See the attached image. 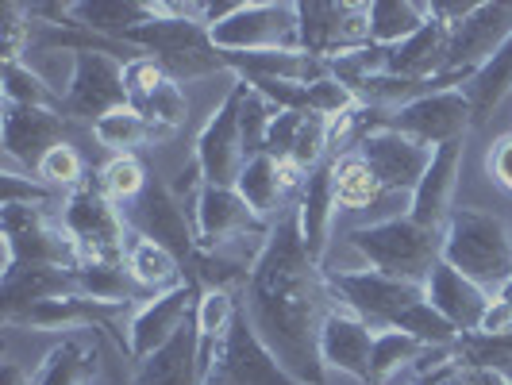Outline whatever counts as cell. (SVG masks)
Here are the masks:
<instances>
[{
    "label": "cell",
    "instance_id": "42",
    "mask_svg": "<svg viewBox=\"0 0 512 385\" xmlns=\"http://www.w3.org/2000/svg\"><path fill=\"white\" fill-rule=\"evenodd\" d=\"M31 16L24 4H0V54L4 62H24L31 51Z\"/></svg>",
    "mask_w": 512,
    "mask_h": 385
},
{
    "label": "cell",
    "instance_id": "8",
    "mask_svg": "<svg viewBox=\"0 0 512 385\" xmlns=\"http://www.w3.org/2000/svg\"><path fill=\"white\" fill-rule=\"evenodd\" d=\"M212 43L220 51H301V31H297V4H262L243 0L235 4L228 20L212 27Z\"/></svg>",
    "mask_w": 512,
    "mask_h": 385
},
{
    "label": "cell",
    "instance_id": "51",
    "mask_svg": "<svg viewBox=\"0 0 512 385\" xmlns=\"http://www.w3.org/2000/svg\"><path fill=\"white\" fill-rule=\"evenodd\" d=\"M509 231H512V224H509Z\"/></svg>",
    "mask_w": 512,
    "mask_h": 385
},
{
    "label": "cell",
    "instance_id": "34",
    "mask_svg": "<svg viewBox=\"0 0 512 385\" xmlns=\"http://www.w3.org/2000/svg\"><path fill=\"white\" fill-rule=\"evenodd\" d=\"M428 343H420L409 332H374V351H370V382L366 385H385L393 374L409 370L424 359Z\"/></svg>",
    "mask_w": 512,
    "mask_h": 385
},
{
    "label": "cell",
    "instance_id": "32",
    "mask_svg": "<svg viewBox=\"0 0 512 385\" xmlns=\"http://www.w3.org/2000/svg\"><path fill=\"white\" fill-rule=\"evenodd\" d=\"M509 89H512V39L462 89L470 97V108H474V128L489 124V116L497 112V104L509 97Z\"/></svg>",
    "mask_w": 512,
    "mask_h": 385
},
{
    "label": "cell",
    "instance_id": "24",
    "mask_svg": "<svg viewBox=\"0 0 512 385\" xmlns=\"http://www.w3.org/2000/svg\"><path fill=\"white\" fill-rule=\"evenodd\" d=\"M339 212L335 201V158H324L316 170H308L305 185H301V201H297V224H301V239H305L308 255L324 266V247H328V231Z\"/></svg>",
    "mask_w": 512,
    "mask_h": 385
},
{
    "label": "cell",
    "instance_id": "48",
    "mask_svg": "<svg viewBox=\"0 0 512 385\" xmlns=\"http://www.w3.org/2000/svg\"><path fill=\"white\" fill-rule=\"evenodd\" d=\"M0 385H31V374H27L20 362H4V370H0Z\"/></svg>",
    "mask_w": 512,
    "mask_h": 385
},
{
    "label": "cell",
    "instance_id": "31",
    "mask_svg": "<svg viewBox=\"0 0 512 385\" xmlns=\"http://www.w3.org/2000/svg\"><path fill=\"white\" fill-rule=\"evenodd\" d=\"M451 359L466 374H501L512 382V332H466L451 343Z\"/></svg>",
    "mask_w": 512,
    "mask_h": 385
},
{
    "label": "cell",
    "instance_id": "13",
    "mask_svg": "<svg viewBox=\"0 0 512 385\" xmlns=\"http://www.w3.org/2000/svg\"><path fill=\"white\" fill-rule=\"evenodd\" d=\"M297 31H301V51L332 62L339 54L374 47L370 43V4H297Z\"/></svg>",
    "mask_w": 512,
    "mask_h": 385
},
{
    "label": "cell",
    "instance_id": "15",
    "mask_svg": "<svg viewBox=\"0 0 512 385\" xmlns=\"http://www.w3.org/2000/svg\"><path fill=\"white\" fill-rule=\"evenodd\" d=\"M355 154L370 166V174L378 178L385 197H409V201L420 178H424V170H428V162H432V147L416 143L401 131L385 128V124L366 131Z\"/></svg>",
    "mask_w": 512,
    "mask_h": 385
},
{
    "label": "cell",
    "instance_id": "21",
    "mask_svg": "<svg viewBox=\"0 0 512 385\" xmlns=\"http://www.w3.org/2000/svg\"><path fill=\"white\" fill-rule=\"evenodd\" d=\"M424 293H428V305L436 308L439 316H443L459 335L478 332L482 320H486V312H489V301H493L482 285H474L470 278H462L459 270L447 266V262H439L436 270L428 274Z\"/></svg>",
    "mask_w": 512,
    "mask_h": 385
},
{
    "label": "cell",
    "instance_id": "43",
    "mask_svg": "<svg viewBox=\"0 0 512 385\" xmlns=\"http://www.w3.org/2000/svg\"><path fill=\"white\" fill-rule=\"evenodd\" d=\"M328 158V120L324 116H316V112H305V120H301V131H297V147H293V166H301V170H316L320 162Z\"/></svg>",
    "mask_w": 512,
    "mask_h": 385
},
{
    "label": "cell",
    "instance_id": "18",
    "mask_svg": "<svg viewBox=\"0 0 512 385\" xmlns=\"http://www.w3.org/2000/svg\"><path fill=\"white\" fill-rule=\"evenodd\" d=\"M70 116L54 108H24L4 101V170L35 174L39 162L66 143Z\"/></svg>",
    "mask_w": 512,
    "mask_h": 385
},
{
    "label": "cell",
    "instance_id": "47",
    "mask_svg": "<svg viewBox=\"0 0 512 385\" xmlns=\"http://www.w3.org/2000/svg\"><path fill=\"white\" fill-rule=\"evenodd\" d=\"M424 385H474V382H470V374H466V370H459V366L451 362V366H443L439 374H432Z\"/></svg>",
    "mask_w": 512,
    "mask_h": 385
},
{
    "label": "cell",
    "instance_id": "36",
    "mask_svg": "<svg viewBox=\"0 0 512 385\" xmlns=\"http://www.w3.org/2000/svg\"><path fill=\"white\" fill-rule=\"evenodd\" d=\"M382 197V185H378V178L370 174V166L362 162L359 154L351 151L343 158H335V201H339V208L359 212V208H370Z\"/></svg>",
    "mask_w": 512,
    "mask_h": 385
},
{
    "label": "cell",
    "instance_id": "46",
    "mask_svg": "<svg viewBox=\"0 0 512 385\" xmlns=\"http://www.w3.org/2000/svg\"><path fill=\"white\" fill-rule=\"evenodd\" d=\"M486 170H489V178L497 181L505 193H512V135L493 143V151H489V158H486Z\"/></svg>",
    "mask_w": 512,
    "mask_h": 385
},
{
    "label": "cell",
    "instance_id": "4",
    "mask_svg": "<svg viewBox=\"0 0 512 385\" xmlns=\"http://www.w3.org/2000/svg\"><path fill=\"white\" fill-rule=\"evenodd\" d=\"M443 262L497 297L512 282V231L482 208H451L443 224Z\"/></svg>",
    "mask_w": 512,
    "mask_h": 385
},
{
    "label": "cell",
    "instance_id": "2",
    "mask_svg": "<svg viewBox=\"0 0 512 385\" xmlns=\"http://www.w3.org/2000/svg\"><path fill=\"white\" fill-rule=\"evenodd\" d=\"M324 278L332 285L335 301L347 312L362 316L374 332H409L428 347H451L459 339V332L428 305L424 285L385 278L370 266H362V270H324Z\"/></svg>",
    "mask_w": 512,
    "mask_h": 385
},
{
    "label": "cell",
    "instance_id": "45",
    "mask_svg": "<svg viewBox=\"0 0 512 385\" xmlns=\"http://www.w3.org/2000/svg\"><path fill=\"white\" fill-rule=\"evenodd\" d=\"M0 185H4V205H47L54 197H62V193H54L51 185L27 181L24 174H16V170H4V174H0Z\"/></svg>",
    "mask_w": 512,
    "mask_h": 385
},
{
    "label": "cell",
    "instance_id": "33",
    "mask_svg": "<svg viewBox=\"0 0 512 385\" xmlns=\"http://www.w3.org/2000/svg\"><path fill=\"white\" fill-rule=\"evenodd\" d=\"M432 4H412V0H374L370 4V43L374 47H397L409 35L428 24Z\"/></svg>",
    "mask_w": 512,
    "mask_h": 385
},
{
    "label": "cell",
    "instance_id": "7",
    "mask_svg": "<svg viewBox=\"0 0 512 385\" xmlns=\"http://www.w3.org/2000/svg\"><path fill=\"white\" fill-rule=\"evenodd\" d=\"M58 220L81 247V258H124L131 231L124 208L112 205L97 185L85 181L66 197H58Z\"/></svg>",
    "mask_w": 512,
    "mask_h": 385
},
{
    "label": "cell",
    "instance_id": "44",
    "mask_svg": "<svg viewBox=\"0 0 512 385\" xmlns=\"http://www.w3.org/2000/svg\"><path fill=\"white\" fill-rule=\"evenodd\" d=\"M170 81V74L154 62L151 54H139V58H131L128 66H124V85H128V104L131 108H139V104H147Z\"/></svg>",
    "mask_w": 512,
    "mask_h": 385
},
{
    "label": "cell",
    "instance_id": "41",
    "mask_svg": "<svg viewBox=\"0 0 512 385\" xmlns=\"http://www.w3.org/2000/svg\"><path fill=\"white\" fill-rule=\"evenodd\" d=\"M247 85H251V81H247ZM274 112H278V108H270L255 89L247 93L243 112H239V135H243V154H247V162L258 158V154H266V131H270Z\"/></svg>",
    "mask_w": 512,
    "mask_h": 385
},
{
    "label": "cell",
    "instance_id": "23",
    "mask_svg": "<svg viewBox=\"0 0 512 385\" xmlns=\"http://www.w3.org/2000/svg\"><path fill=\"white\" fill-rule=\"evenodd\" d=\"M447 43H451V24L439 20L436 12L416 35H409L397 47H385V70L389 77H409V81H432L447 74Z\"/></svg>",
    "mask_w": 512,
    "mask_h": 385
},
{
    "label": "cell",
    "instance_id": "16",
    "mask_svg": "<svg viewBox=\"0 0 512 385\" xmlns=\"http://www.w3.org/2000/svg\"><path fill=\"white\" fill-rule=\"evenodd\" d=\"M201 385H301L282 370V362L270 355V347L258 339L247 312L239 308L228 339L220 343L212 370Z\"/></svg>",
    "mask_w": 512,
    "mask_h": 385
},
{
    "label": "cell",
    "instance_id": "19",
    "mask_svg": "<svg viewBox=\"0 0 512 385\" xmlns=\"http://www.w3.org/2000/svg\"><path fill=\"white\" fill-rule=\"evenodd\" d=\"M193 228H197V247L216 251V247L247 243V239H266L274 224L262 220L255 208L239 197V189L205 185L201 201L193 208Z\"/></svg>",
    "mask_w": 512,
    "mask_h": 385
},
{
    "label": "cell",
    "instance_id": "25",
    "mask_svg": "<svg viewBox=\"0 0 512 385\" xmlns=\"http://www.w3.org/2000/svg\"><path fill=\"white\" fill-rule=\"evenodd\" d=\"M131 385H201V339L197 324L189 320L166 347H158L151 359L135 362Z\"/></svg>",
    "mask_w": 512,
    "mask_h": 385
},
{
    "label": "cell",
    "instance_id": "11",
    "mask_svg": "<svg viewBox=\"0 0 512 385\" xmlns=\"http://www.w3.org/2000/svg\"><path fill=\"white\" fill-rule=\"evenodd\" d=\"M201 285L197 282H178L162 293H151L143 305H135L128 312V332H124V351L131 355V362L151 359L158 347H166L174 335L193 320L197 301H201Z\"/></svg>",
    "mask_w": 512,
    "mask_h": 385
},
{
    "label": "cell",
    "instance_id": "17",
    "mask_svg": "<svg viewBox=\"0 0 512 385\" xmlns=\"http://www.w3.org/2000/svg\"><path fill=\"white\" fill-rule=\"evenodd\" d=\"M512 39V0L474 4L462 20L451 24L447 74H478L493 54Z\"/></svg>",
    "mask_w": 512,
    "mask_h": 385
},
{
    "label": "cell",
    "instance_id": "12",
    "mask_svg": "<svg viewBox=\"0 0 512 385\" xmlns=\"http://www.w3.org/2000/svg\"><path fill=\"white\" fill-rule=\"evenodd\" d=\"M378 124L401 131V135H409V139L436 151L443 143L466 139V131L474 128V108H470V97L462 89H443V93H428V97L405 104V108L378 112L374 128Z\"/></svg>",
    "mask_w": 512,
    "mask_h": 385
},
{
    "label": "cell",
    "instance_id": "40",
    "mask_svg": "<svg viewBox=\"0 0 512 385\" xmlns=\"http://www.w3.org/2000/svg\"><path fill=\"white\" fill-rule=\"evenodd\" d=\"M355 108H362L359 93H355L351 85H343L339 77L328 74L308 85V112H316V116H324V120L347 116V112H355Z\"/></svg>",
    "mask_w": 512,
    "mask_h": 385
},
{
    "label": "cell",
    "instance_id": "14",
    "mask_svg": "<svg viewBox=\"0 0 512 385\" xmlns=\"http://www.w3.org/2000/svg\"><path fill=\"white\" fill-rule=\"evenodd\" d=\"M124 220L131 231L147 235L151 243L166 247L170 255L178 258L181 266H189L197 255V228H193V216L178 205V197L170 193L166 181H147V189L124 208Z\"/></svg>",
    "mask_w": 512,
    "mask_h": 385
},
{
    "label": "cell",
    "instance_id": "50",
    "mask_svg": "<svg viewBox=\"0 0 512 385\" xmlns=\"http://www.w3.org/2000/svg\"><path fill=\"white\" fill-rule=\"evenodd\" d=\"M497 297H505V301H512V282L505 285V289H501V293H497Z\"/></svg>",
    "mask_w": 512,
    "mask_h": 385
},
{
    "label": "cell",
    "instance_id": "26",
    "mask_svg": "<svg viewBox=\"0 0 512 385\" xmlns=\"http://www.w3.org/2000/svg\"><path fill=\"white\" fill-rule=\"evenodd\" d=\"M66 293H77L70 270H62V266H16L0 282V312L8 320V316L39 305V301H54Z\"/></svg>",
    "mask_w": 512,
    "mask_h": 385
},
{
    "label": "cell",
    "instance_id": "10",
    "mask_svg": "<svg viewBox=\"0 0 512 385\" xmlns=\"http://www.w3.org/2000/svg\"><path fill=\"white\" fill-rule=\"evenodd\" d=\"M124 66L112 51H77L74 74L62 89V112L70 120H89V128L128 104V85H124Z\"/></svg>",
    "mask_w": 512,
    "mask_h": 385
},
{
    "label": "cell",
    "instance_id": "22",
    "mask_svg": "<svg viewBox=\"0 0 512 385\" xmlns=\"http://www.w3.org/2000/svg\"><path fill=\"white\" fill-rule=\"evenodd\" d=\"M459 170H462V139L459 143H443L432 151V162L424 170V178L416 185L409 201V216L424 228H443L451 216V197L459 189Z\"/></svg>",
    "mask_w": 512,
    "mask_h": 385
},
{
    "label": "cell",
    "instance_id": "29",
    "mask_svg": "<svg viewBox=\"0 0 512 385\" xmlns=\"http://www.w3.org/2000/svg\"><path fill=\"white\" fill-rule=\"evenodd\" d=\"M124 266H128V274L135 278V285H139L143 293H162V289H170V285L185 282V266H181L178 258L170 255L166 247L151 243L147 235H139V231H128Z\"/></svg>",
    "mask_w": 512,
    "mask_h": 385
},
{
    "label": "cell",
    "instance_id": "30",
    "mask_svg": "<svg viewBox=\"0 0 512 385\" xmlns=\"http://www.w3.org/2000/svg\"><path fill=\"white\" fill-rule=\"evenodd\" d=\"M235 189H239V197L255 208L262 220H270V224L282 216V205H285V197H289L282 162H278V158H270V154L251 158V162L243 166L239 181H235Z\"/></svg>",
    "mask_w": 512,
    "mask_h": 385
},
{
    "label": "cell",
    "instance_id": "20",
    "mask_svg": "<svg viewBox=\"0 0 512 385\" xmlns=\"http://www.w3.org/2000/svg\"><path fill=\"white\" fill-rule=\"evenodd\" d=\"M370 351H374V328L347 312L343 305H335L320 328V359L328 370L351 374L359 382H370Z\"/></svg>",
    "mask_w": 512,
    "mask_h": 385
},
{
    "label": "cell",
    "instance_id": "27",
    "mask_svg": "<svg viewBox=\"0 0 512 385\" xmlns=\"http://www.w3.org/2000/svg\"><path fill=\"white\" fill-rule=\"evenodd\" d=\"M101 347L97 339L85 335H66L62 343H54L51 351L43 355V362L35 366L31 385H89L97 366H101Z\"/></svg>",
    "mask_w": 512,
    "mask_h": 385
},
{
    "label": "cell",
    "instance_id": "1",
    "mask_svg": "<svg viewBox=\"0 0 512 385\" xmlns=\"http://www.w3.org/2000/svg\"><path fill=\"white\" fill-rule=\"evenodd\" d=\"M335 305L339 301L324 278V266L308 255L301 239L297 205L285 208L243 285V312L293 382L328 385V366L320 359V328Z\"/></svg>",
    "mask_w": 512,
    "mask_h": 385
},
{
    "label": "cell",
    "instance_id": "39",
    "mask_svg": "<svg viewBox=\"0 0 512 385\" xmlns=\"http://www.w3.org/2000/svg\"><path fill=\"white\" fill-rule=\"evenodd\" d=\"M39 181L43 185H51L54 193H70V189H77V185H85V158H81V151H77L74 143H62V147H54L43 162H39Z\"/></svg>",
    "mask_w": 512,
    "mask_h": 385
},
{
    "label": "cell",
    "instance_id": "28",
    "mask_svg": "<svg viewBox=\"0 0 512 385\" xmlns=\"http://www.w3.org/2000/svg\"><path fill=\"white\" fill-rule=\"evenodd\" d=\"M74 24L89 35H101L112 43H124L131 27L151 20V4L147 0H70Z\"/></svg>",
    "mask_w": 512,
    "mask_h": 385
},
{
    "label": "cell",
    "instance_id": "37",
    "mask_svg": "<svg viewBox=\"0 0 512 385\" xmlns=\"http://www.w3.org/2000/svg\"><path fill=\"white\" fill-rule=\"evenodd\" d=\"M4 101L62 112V93L47 85V77L39 70H31V62H4Z\"/></svg>",
    "mask_w": 512,
    "mask_h": 385
},
{
    "label": "cell",
    "instance_id": "5",
    "mask_svg": "<svg viewBox=\"0 0 512 385\" xmlns=\"http://www.w3.org/2000/svg\"><path fill=\"white\" fill-rule=\"evenodd\" d=\"M347 243L359 251L370 270L412 285H424L428 274L443 262V228H424L409 212L355 228Z\"/></svg>",
    "mask_w": 512,
    "mask_h": 385
},
{
    "label": "cell",
    "instance_id": "38",
    "mask_svg": "<svg viewBox=\"0 0 512 385\" xmlns=\"http://www.w3.org/2000/svg\"><path fill=\"white\" fill-rule=\"evenodd\" d=\"M147 181L151 178H147V170H143V162L135 154H112L104 162L101 178H97V189L112 205H131L147 189Z\"/></svg>",
    "mask_w": 512,
    "mask_h": 385
},
{
    "label": "cell",
    "instance_id": "6",
    "mask_svg": "<svg viewBox=\"0 0 512 385\" xmlns=\"http://www.w3.org/2000/svg\"><path fill=\"white\" fill-rule=\"evenodd\" d=\"M4 228V274L16 266H62L77 270L85 258L70 239L58 216H47L43 205H4L0 208Z\"/></svg>",
    "mask_w": 512,
    "mask_h": 385
},
{
    "label": "cell",
    "instance_id": "49",
    "mask_svg": "<svg viewBox=\"0 0 512 385\" xmlns=\"http://www.w3.org/2000/svg\"><path fill=\"white\" fill-rule=\"evenodd\" d=\"M89 385H120V378H116V366H112V362H101Z\"/></svg>",
    "mask_w": 512,
    "mask_h": 385
},
{
    "label": "cell",
    "instance_id": "3",
    "mask_svg": "<svg viewBox=\"0 0 512 385\" xmlns=\"http://www.w3.org/2000/svg\"><path fill=\"white\" fill-rule=\"evenodd\" d=\"M147 4H151V20L124 35L128 47L151 54L174 81H197L228 70L224 51L212 43V31L201 24V4H170V0H147Z\"/></svg>",
    "mask_w": 512,
    "mask_h": 385
},
{
    "label": "cell",
    "instance_id": "35",
    "mask_svg": "<svg viewBox=\"0 0 512 385\" xmlns=\"http://www.w3.org/2000/svg\"><path fill=\"white\" fill-rule=\"evenodd\" d=\"M93 139L101 143L104 151L112 154H131L139 143H151V139H158V131L131 108V104H124V108H116V112H108V116H101L97 124H93Z\"/></svg>",
    "mask_w": 512,
    "mask_h": 385
},
{
    "label": "cell",
    "instance_id": "9",
    "mask_svg": "<svg viewBox=\"0 0 512 385\" xmlns=\"http://www.w3.org/2000/svg\"><path fill=\"white\" fill-rule=\"evenodd\" d=\"M251 85L243 77H235L224 101L212 108V116L205 120V128L197 135V151L193 162L201 166L208 185H220V189H235V181L247 166V154H243V135H239V112L247 101Z\"/></svg>",
    "mask_w": 512,
    "mask_h": 385
}]
</instances>
